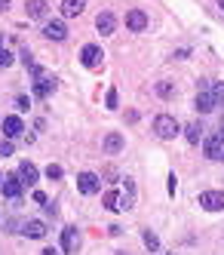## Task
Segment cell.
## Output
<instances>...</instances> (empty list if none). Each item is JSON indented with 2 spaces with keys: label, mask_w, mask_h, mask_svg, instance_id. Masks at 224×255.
<instances>
[{
  "label": "cell",
  "mask_w": 224,
  "mask_h": 255,
  "mask_svg": "<svg viewBox=\"0 0 224 255\" xmlns=\"http://www.w3.org/2000/svg\"><path fill=\"white\" fill-rule=\"evenodd\" d=\"M154 132H157L160 138H175V135L181 132V126H178V120H175L172 114H157V117H154Z\"/></svg>",
  "instance_id": "obj_1"
},
{
  "label": "cell",
  "mask_w": 224,
  "mask_h": 255,
  "mask_svg": "<svg viewBox=\"0 0 224 255\" xmlns=\"http://www.w3.org/2000/svg\"><path fill=\"white\" fill-rule=\"evenodd\" d=\"M31 74H34V96H37V99H46L52 89H55V77L46 74L43 68H34Z\"/></svg>",
  "instance_id": "obj_2"
},
{
  "label": "cell",
  "mask_w": 224,
  "mask_h": 255,
  "mask_svg": "<svg viewBox=\"0 0 224 255\" xmlns=\"http://www.w3.org/2000/svg\"><path fill=\"white\" fill-rule=\"evenodd\" d=\"M80 62H83V68H99V65L105 62V52H102V46H96V43H86V46H83V52H80Z\"/></svg>",
  "instance_id": "obj_3"
},
{
  "label": "cell",
  "mask_w": 224,
  "mask_h": 255,
  "mask_svg": "<svg viewBox=\"0 0 224 255\" xmlns=\"http://www.w3.org/2000/svg\"><path fill=\"white\" fill-rule=\"evenodd\" d=\"M215 96H212V86L209 83H203L200 86V93H197V111L200 114H209V111H215Z\"/></svg>",
  "instance_id": "obj_4"
},
{
  "label": "cell",
  "mask_w": 224,
  "mask_h": 255,
  "mask_svg": "<svg viewBox=\"0 0 224 255\" xmlns=\"http://www.w3.org/2000/svg\"><path fill=\"white\" fill-rule=\"evenodd\" d=\"M200 206L206 209V212L224 209V194H221V191H203V194H200Z\"/></svg>",
  "instance_id": "obj_5"
},
{
  "label": "cell",
  "mask_w": 224,
  "mask_h": 255,
  "mask_svg": "<svg viewBox=\"0 0 224 255\" xmlns=\"http://www.w3.org/2000/svg\"><path fill=\"white\" fill-rule=\"evenodd\" d=\"M203 151H206L209 160H221V154H224V135H221V132L209 135L206 141H203Z\"/></svg>",
  "instance_id": "obj_6"
},
{
  "label": "cell",
  "mask_w": 224,
  "mask_h": 255,
  "mask_svg": "<svg viewBox=\"0 0 224 255\" xmlns=\"http://www.w3.org/2000/svg\"><path fill=\"white\" fill-rule=\"evenodd\" d=\"M22 178H18V172L15 175H3V185H0V191H3V197H9V200H18L22 197Z\"/></svg>",
  "instance_id": "obj_7"
},
{
  "label": "cell",
  "mask_w": 224,
  "mask_h": 255,
  "mask_svg": "<svg viewBox=\"0 0 224 255\" xmlns=\"http://www.w3.org/2000/svg\"><path fill=\"white\" fill-rule=\"evenodd\" d=\"M43 37H49V40H55V43H62V40L68 37V28H65V22H62V19H52V22H46V25H43Z\"/></svg>",
  "instance_id": "obj_8"
},
{
  "label": "cell",
  "mask_w": 224,
  "mask_h": 255,
  "mask_svg": "<svg viewBox=\"0 0 224 255\" xmlns=\"http://www.w3.org/2000/svg\"><path fill=\"white\" fill-rule=\"evenodd\" d=\"M77 188H80V194H96L102 188V181H99L96 172H80L77 175Z\"/></svg>",
  "instance_id": "obj_9"
},
{
  "label": "cell",
  "mask_w": 224,
  "mask_h": 255,
  "mask_svg": "<svg viewBox=\"0 0 224 255\" xmlns=\"http://www.w3.org/2000/svg\"><path fill=\"white\" fill-rule=\"evenodd\" d=\"M126 28L129 31H144L147 28V12L144 9H129L126 12Z\"/></svg>",
  "instance_id": "obj_10"
},
{
  "label": "cell",
  "mask_w": 224,
  "mask_h": 255,
  "mask_svg": "<svg viewBox=\"0 0 224 255\" xmlns=\"http://www.w3.org/2000/svg\"><path fill=\"white\" fill-rule=\"evenodd\" d=\"M25 132V123H22V117H3V135L6 138H18V135H22Z\"/></svg>",
  "instance_id": "obj_11"
},
{
  "label": "cell",
  "mask_w": 224,
  "mask_h": 255,
  "mask_svg": "<svg viewBox=\"0 0 224 255\" xmlns=\"http://www.w3.org/2000/svg\"><path fill=\"white\" fill-rule=\"evenodd\" d=\"M62 246H65V252H77L80 249V234H77V228H65L62 231Z\"/></svg>",
  "instance_id": "obj_12"
},
{
  "label": "cell",
  "mask_w": 224,
  "mask_h": 255,
  "mask_svg": "<svg viewBox=\"0 0 224 255\" xmlns=\"http://www.w3.org/2000/svg\"><path fill=\"white\" fill-rule=\"evenodd\" d=\"M123 181H126V194L120 197V212H126V209L135 206V181L132 178H123Z\"/></svg>",
  "instance_id": "obj_13"
},
{
  "label": "cell",
  "mask_w": 224,
  "mask_h": 255,
  "mask_svg": "<svg viewBox=\"0 0 224 255\" xmlns=\"http://www.w3.org/2000/svg\"><path fill=\"white\" fill-rule=\"evenodd\" d=\"M96 28H99V34H114V28H117V19H114V12H99V19H96Z\"/></svg>",
  "instance_id": "obj_14"
},
{
  "label": "cell",
  "mask_w": 224,
  "mask_h": 255,
  "mask_svg": "<svg viewBox=\"0 0 224 255\" xmlns=\"http://www.w3.org/2000/svg\"><path fill=\"white\" fill-rule=\"evenodd\" d=\"M86 9V0H62V15L65 19H74Z\"/></svg>",
  "instance_id": "obj_15"
},
{
  "label": "cell",
  "mask_w": 224,
  "mask_h": 255,
  "mask_svg": "<svg viewBox=\"0 0 224 255\" xmlns=\"http://www.w3.org/2000/svg\"><path fill=\"white\" fill-rule=\"evenodd\" d=\"M18 178H22V185H34V181H37V166H34V163H18Z\"/></svg>",
  "instance_id": "obj_16"
},
{
  "label": "cell",
  "mask_w": 224,
  "mask_h": 255,
  "mask_svg": "<svg viewBox=\"0 0 224 255\" xmlns=\"http://www.w3.org/2000/svg\"><path fill=\"white\" fill-rule=\"evenodd\" d=\"M25 9H28L31 19H43L46 9H49V3H46V0H25Z\"/></svg>",
  "instance_id": "obj_17"
},
{
  "label": "cell",
  "mask_w": 224,
  "mask_h": 255,
  "mask_svg": "<svg viewBox=\"0 0 224 255\" xmlns=\"http://www.w3.org/2000/svg\"><path fill=\"white\" fill-rule=\"evenodd\" d=\"M123 144H126V141H123L120 132H108V135H105V151H108V154H120Z\"/></svg>",
  "instance_id": "obj_18"
},
{
  "label": "cell",
  "mask_w": 224,
  "mask_h": 255,
  "mask_svg": "<svg viewBox=\"0 0 224 255\" xmlns=\"http://www.w3.org/2000/svg\"><path fill=\"white\" fill-rule=\"evenodd\" d=\"M22 231H25V237H31V240H43V237H46V225L37 222V218H34V222H28Z\"/></svg>",
  "instance_id": "obj_19"
},
{
  "label": "cell",
  "mask_w": 224,
  "mask_h": 255,
  "mask_svg": "<svg viewBox=\"0 0 224 255\" xmlns=\"http://www.w3.org/2000/svg\"><path fill=\"white\" fill-rule=\"evenodd\" d=\"M184 138H188L191 144H200V138H203V126H200V123H188V129H184Z\"/></svg>",
  "instance_id": "obj_20"
},
{
  "label": "cell",
  "mask_w": 224,
  "mask_h": 255,
  "mask_svg": "<svg viewBox=\"0 0 224 255\" xmlns=\"http://www.w3.org/2000/svg\"><path fill=\"white\" fill-rule=\"evenodd\" d=\"M102 203H105V209H114V212H120V194H117V191H108V194L102 197Z\"/></svg>",
  "instance_id": "obj_21"
},
{
  "label": "cell",
  "mask_w": 224,
  "mask_h": 255,
  "mask_svg": "<svg viewBox=\"0 0 224 255\" xmlns=\"http://www.w3.org/2000/svg\"><path fill=\"white\" fill-rule=\"evenodd\" d=\"M157 96H160V99H172V96H175V89H172V83H169V80H163V83H157Z\"/></svg>",
  "instance_id": "obj_22"
},
{
  "label": "cell",
  "mask_w": 224,
  "mask_h": 255,
  "mask_svg": "<svg viewBox=\"0 0 224 255\" xmlns=\"http://www.w3.org/2000/svg\"><path fill=\"white\" fill-rule=\"evenodd\" d=\"M144 246L151 249V252L160 249V240H157V234H154V231H144Z\"/></svg>",
  "instance_id": "obj_23"
},
{
  "label": "cell",
  "mask_w": 224,
  "mask_h": 255,
  "mask_svg": "<svg viewBox=\"0 0 224 255\" xmlns=\"http://www.w3.org/2000/svg\"><path fill=\"white\" fill-rule=\"evenodd\" d=\"M105 105L111 108V111H117V105H120V96H117V89H108V96H105Z\"/></svg>",
  "instance_id": "obj_24"
},
{
  "label": "cell",
  "mask_w": 224,
  "mask_h": 255,
  "mask_svg": "<svg viewBox=\"0 0 224 255\" xmlns=\"http://www.w3.org/2000/svg\"><path fill=\"white\" fill-rule=\"evenodd\" d=\"M9 65H12V52L0 43V68H9Z\"/></svg>",
  "instance_id": "obj_25"
},
{
  "label": "cell",
  "mask_w": 224,
  "mask_h": 255,
  "mask_svg": "<svg viewBox=\"0 0 224 255\" xmlns=\"http://www.w3.org/2000/svg\"><path fill=\"white\" fill-rule=\"evenodd\" d=\"M212 96H215V105H224V83H212Z\"/></svg>",
  "instance_id": "obj_26"
},
{
  "label": "cell",
  "mask_w": 224,
  "mask_h": 255,
  "mask_svg": "<svg viewBox=\"0 0 224 255\" xmlns=\"http://www.w3.org/2000/svg\"><path fill=\"white\" fill-rule=\"evenodd\" d=\"M0 157H12V141H9V138L0 141Z\"/></svg>",
  "instance_id": "obj_27"
},
{
  "label": "cell",
  "mask_w": 224,
  "mask_h": 255,
  "mask_svg": "<svg viewBox=\"0 0 224 255\" xmlns=\"http://www.w3.org/2000/svg\"><path fill=\"white\" fill-rule=\"evenodd\" d=\"M46 178H62V166H55V163H49V166H46Z\"/></svg>",
  "instance_id": "obj_28"
},
{
  "label": "cell",
  "mask_w": 224,
  "mask_h": 255,
  "mask_svg": "<svg viewBox=\"0 0 224 255\" xmlns=\"http://www.w3.org/2000/svg\"><path fill=\"white\" fill-rule=\"evenodd\" d=\"M34 200H37V203H43V206L49 203V200H46V194H43V191H34Z\"/></svg>",
  "instance_id": "obj_29"
},
{
  "label": "cell",
  "mask_w": 224,
  "mask_h": 255,
  "mask_svg": "<svg viewBox=\"0 0 224 255\" xmlns=\"http://www.w3.org/2000/svg\"><path fill=\"white\" fill-rule=\"evenodd\" d=\"M43 255H59V249H52V246H49V249H43Z\"/></svg>",
  "instance_id": "obj_30"
},
{
  "label": "cell",
  "mask_w": 224,
  "mask_h": 255,
  "mask_svg": "<svg viewBox=\"0 0 224 255\" xmlns=\"http://www.w3.org/2000/svg\"><path fill=\"white\" fill-rule=\"evenodd\" d=\"M6 6H9V0H0V12H3Z\"/></svg>",
  "instance_id": "obj_31"
},
{
  "label": "cell",
  "mask_w": 224,
  "mask_h": 255,
  "mask_svg": "<svg viewBox=\"0 0 224 255\" xmlns=\"http://www.w3.org/2000/svg\"><path fill=\"white\" fill-rule=\"evenodd\" d=\"M218 6H221V9H224V0H218Z\"/></svg>",
  "instance_id": "obj_32"
},
{
  "label": "cell",
  "mask_w": 224,
  "mask_h": 255,
  "mask_svg": "<svg viewBox=\"0 0 224 255\" xmlns=\"http://www.w3.org/2000/svg\"><path fill=\"white\" fill-rule=\"evenodd\" d=\"M221 135H224V123H221Z\"/></svg>",
  "instance_id": "obj_33"
},
{
  "label": "cell",
  "mask_w": 224,
  "mask_h": 255,
  "mask_svg": "<svg viewBox=\"0 0 224 255\" xmlns=\"http://www.w3.org/2000/svg\"><path fill=\"white\" fill-rule=\"evenodd\" d=\"M0 185H3V175H0Z\"/></svg>",
  "instance_id": "obj_34"
}]
</instances>
